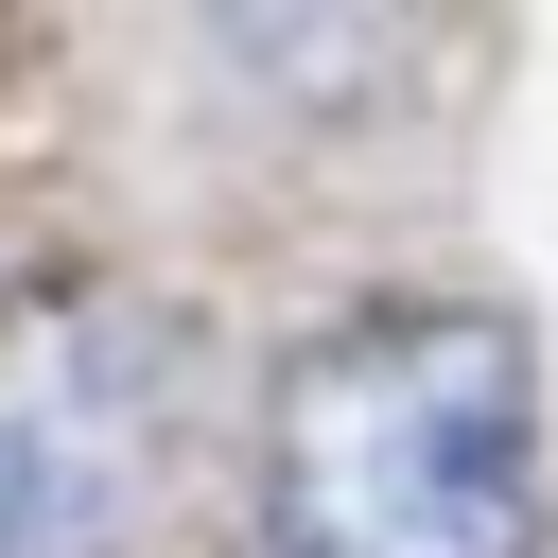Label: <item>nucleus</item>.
Returning a JSON list of instances; mask_svg holds the SVG:
<instances>
[{"instance_id":"obj_1","label":"nucleus","mask_w":558,"mask_h":558,"mask_svg":"<svg viewBox=\"0 0 558 558\" xmlns=\"http://www.w3.org/2000/svg\"><path fill=\"white\" fill-rule=\"evenodd\" d=\"M262 541L279 558H541V331L506 296H349L262 384Z\"/></svg>"},{"instance_id":"obj_2","label":"nucleus","mask_w":558,"mask_h":558,"mask_svg":"<svg viewBox=\"0 0 558 558\" xmlns=\"http://www.w3.org/2000/svg\"><path fill=\"white\" fill-rule=\"evenodd\" d=\"M209 349L140 279H17L0 296V558H140L192 488Z\"/></svg>"}]
</instances>
